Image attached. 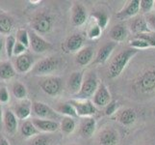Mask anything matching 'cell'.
I'll return each mask as SVG.
<instances>
[{
	"label": "cell",
	"instance_id": "cell-40",
	"mask_svg": "<svg viewBox=\"0 0 155 145\" xmlns=\"http://www.w3.org/2000/svg\"><path fill=\"white\" fill-rule=\"evenodd\" d=\"M10 101V94L6 87L0 88V104H7Z\"/></svg>",
	"mask_w": 155,
	"mask_h": 145
},
{
	"label": "cell",
	"instance_id": "cell-34",
	"mask_svg": "<svg viewBox=\"0 0 155 145\" xmlns=\"http://www.w3.org/2000/svg\"><path fill=\"white\" fill-rule=\"evenodd\" d=\"M92 17L94 18L95 23H97L102 30L107 27V24L109 22V18L105 13H101V12L94 13L92 15Z\"/></svg>",
	"mask_w": 155,
	"mask_h": 145
},
{
	"label": "cell",
	"instance_id": "cell-13",
	"mask_svg": "<svg viewBox=\"0 0 155 145\" xmlns=\"http://www.w3.org/2000/svg\"><path fill=\"white\" fill-rule=\"evenodd\" d=\"M97 129V122L94 117H83L80 122V135L84 138H90L94 136Z\"/></svg>",
	"mask_w": 155,
	"mask_h": 145
},
{
	"label": "cell",
	"instance_id": "cell-45",
	"mask_svg": "<svg viewBox=\"0 0 155 145\" xmlns=\"http://www.w3.org/2000/svg\"><path fill=\"white\" fill-rule=\"evenodd\" d=\"M3 47H4V41H3V39L1 38V37H0V52L2 51Z\"/></svg>",
	"mask_w": 155,
	"mask_h": 145
},
{
	"label": "cell",
	"instance_id": "cell-12",
	"mask_svg": "<svg viewBox=\"0 0 155 145\" xmlns=\"http://www.w3.org/2000/svg\"><path fill=\"white\" fill-rule=\"evenodd\" d=\"M140 12V0H131L128 2L124 9H121L116 17L120 20H124L126 19L134 18Z\"/></svg>",
	"mask_w": 155,
	"mask_h": 145
},
{
	"label": "cell",
	"instance_id": "cell-41",
	"mask_svg": "<svg viewBox=\"0 0 155 145\" xmlns=\"http://www.w3.org/2000/svg\"><path fill=\"white\" fill-rule=\"evenodd\" d=\"M146 20L148 28L151 31H155V13H149L146 16Z\"/></svg>",
	"mask_w": 155,
	"mask_h": 145
},
{
	"label": "cell",
	"instance_id": "cell-26",
	"mask_svg": "<svg viewBox=\"0 0 155 145\" xmlns=\"http://www.w3.org/2000/svg\"><path fill=\"white\" fill-rule=\"evenodd\" d=\"M15 74L17 71L15 66L10 61L0 62V79H11L15 76Z\"/></svg>",
	"mask_w": 155,
	"mask_h": 145
},
{
	"label": "cell",
	"instance_id": "cell-7",
	"mask_svg": "<svg viewBox=\"0 0 155 145\" xmlns=\"http://www.w3.org/2000/svg\"><path fill=\"white\" fill-rule=\"evenodd\" d=\"M40 87L48 96H57L62 91V79L58 77H46L41 80Z\"/></svg>",
	"mask_w": 155,
	"mask_h": 145
},
{
	"label": "cell",
	"instance_id": "cell-38",
	"mask_svg": "<svg viewBox=\"0 0 155 145\" xmlns=\"http://www.w3.org/2000/svg\"><path fill=\"white\" fill-rule=\"evenodd\" d=\"M49 138L45 135H38L32 139L31 145H49Z\"/></svg>",
	"mask_w": 155,
	"mask_h": 145
},
{
	"label": "cell",
	"instance_id": "cell-46",
	"mask_svg": "<svg viewBox=\"0 0 155 145\" xmlns=\"http://www.w3.org/2000/svg\"><path fill=\"white\" fill-rule=\"evenodd\" d=\"M154 9H155V0H154Z\"/></svg>",
	"mask_w": 155,
	"mask_h": 145
},
{
	"label": "cell",
	"instance_id": "cell-30",
	"mask_svg": "<svg viewBox=\"0 0 155 145\" xmlns=\"http://www.w3.org/2000/svg\"><path fill=\"white\" fill-rule=\"evenodd\" d=\"M14 27V21L12 18L7 15H0V33L1 34H10Z\"/></svg>",
	"mask_w": 155,
	"mask_h": 145
},
{
	"label": "cell",
	"instance_id": "cell-8",
	"mask_svg": "<svg viewBox=\"0 0 155 145\" xmlns=\"http://www.w3.org/2000/svg\"><path fill=\"white\" fill-rule=\"evenodd\" d=\"M74 109H75L78 117H93V115L95 114L97 109L95 105L91 100H76L72 99L69 101Z\"/></svg>",
	"mask_w": 155,
	"mask_h": 145
},
{
	"label": "cell",
	"instance_id": "cell-43",
	"mask_svg": "<svg viewBox=\"0 0 155 145\" xmlns=\"http://www.w3.org/2000/svg\"><path fill=\"white\" fill-rule=\"evenodd\" d=\"M0 145H10V142L8 141V139L1 135H0Z\"/></svg>",
	"mask_w": 155,
	"mask_h": 145
},
{
	"label": "cell",
	"instance_id": "cell-9",
	"mask_svg": "<svg viewBox=\"0 0 155 145\" xmlns=\"http://www.w3.org/2000/svg\"><path fill=\"white\" fill-rule=\"evenodd\" d=\"M111 101H112L111 94L108 88H107V86L103 82L99 83V86L97 90V92L94 93L93 97L94 105L100 107H106L111 103Z\"/></svg>",
	"mask_w": 155,
	"mask_h": 145
},
{
	"label": "cell",
	"instance_id": "cell-18",
	"mask_svg": "<svg viewBox=\"0 0 155 145\" xmlns=\"http://www.w3.org/2000/svg\"><path fill=\"white\" fill-rule=\"evenodd\" d=\"M84 80V74L83 72H73L71 77L68 78V91L71 92L73 96H75L79 93V91L81 90L82 84Z\"/></svg>",
	"mask_w": 155,
	"mask_h": 145
},
{
	"label": "cell",
	"instance_id": "cell-21",
	"mask_svg": "<svg viewBox=\"0 0 155 145\" xmlns=\"http://www.w3.org/2000/svg\"><path fill=\"white\" fill-rule=\"evenodd\" d=\"M32 105L33 104L27 99L20 101L18 104H17V105L15 106L14 113L18 117V120H25L31 115V112L33 110Z\"/></svg>",
	"mask_w": 155,
	"mask_h": 145
},
{
	"label": "cell",
	"instance_id": "cell-14",
	"mask_svg": "<svg viewBox=\"0 0 155 145\" xmlns=\"http://www.w3.org/2000/svg\"><path fill=\"white\" fill-rule=\"evenodd\" d=\"M87 11L82 4L75 3L71 9V21L73 25L82 26L87 21Z\"/></svg>",
	"mask_w": 155,
	"mask_h": 145
},
{
	"label": "cell",
	"instance_id": "cell-35",
	"mask_svg": "<svg viewBox=\"0 0 155 145\" xmlns=\"http://www.w3.org/2000/svg\"><path fill=\"white\" fill-rule=\"evenodd\" d=\"M17 43V39L13 35H8L6 40H5V50L8 57H12L14 55V48Z\"/></svg>",
	"mask_w": 155,
	"mask_h": 145
},
{
	"label": "cell",
	"instance_id": "cell-33",
	"mask_svg": "<svg viewBox=\"0 0 155 145\" xmlns=\"http://www.w3.org/2000/svg\"><path fill=\"white\" fill-rule=\"evenodd\" d=\"M15 39H17V41L18 43L22 44L27 48L30 47V37H29L28 31L26 29H23V28L18 29L17 31V36H15Z\"/></svg>",
	"mask_w": 155,
	"mask_h": 145
},
{
	"label": "cell",
	"instance_id": "cell-22",
	"mask_svg": "<svg viewBox=\"0 0 155 145\" xmlns=\"http://www.w3.org/2000/svg\"><path fill=\"white\" fill-rule=\"evenodd\" d=\"M130 30L135 36L151 33V30L148 28L147 20L143 17H138L136 19H133L130 23Z\"/></svg>",
	"mask_w": 155,
	"mask_h": 145
},
{
	"label": "cell",
	"instance_id": "cell-10",
	"mask_svg": "<svg viewBox=\"0 0 155 145\" xmlns=\"http://www.w3.org/2000/svg\"><path fill=\"white\" fill-rule=\"evenodd\" d=\"M30 37V47L36 53H44L51 48V45L45 41L41 35L37 34L36 32L31 31L29 33Z\"/></svg>",
	"mask_w": 155,
	"mask_h": 145
},
{
	"label": "cell",
	"instance_id": "cell-2",
	"mask_svg": "<svg viewBox=\"0 0 155 145\" xmlns=\"http://www.w3.org/2000/svg\"><path fill=\"white\" fill-rule=\"evenodd\" d=\"M98 86L99 81L97 74L94 72H91L84 77L81 90L74 97H75L76 100H90L91 98H93L94 93L97 92Z\"/></svg>",
	"mask_w": 155,
	"mask_h": 145
},
{
	"label": "cell",
	"instance_id": "cell-32",
	"mask_svg": "<svg viewBox=\"0 0 155 145\" xmlns=\"http://www.w3.org/2000/svg\"><path fill=\"white\" fill-rule=\"evenodd\" d=\"M129 47L135 48V50H147V48L151 47L143 37H142L141 35H137L132 40L129 41Z\"/></svg>",
	"mask_w": 155,
	"mask_h": 145
},
{
	"label": "cell",
	"instance_id": "cell-44",
	"mask_svg": "<svg viewBox=\"0 0 155 145\" xmlns=\"http://www.w3.org/2000/svg\"><path fill=\"white\" fill-rule=\"evenodd\" d=\"M3 117H4V112L2 109V105H0V123L3 122Z\"/></svg>",
	"mask_w": 155,
	"mask_h": 145
},
{
	"label": "cell",
	"instance_id": "cell-36",
	"mask_svg": "<svg viewBox=\"0 0 155 145\" xmlns=\"http://www.w3.org/2000/svg\"><path fill=\"white\" fill-rule=\"evenodd\" d=\"M154 8V0H140V11L149 14Z\"/></svg>",
	"mask_w": 155,
	"mask_h": 145
},
{
	"label": "cell",
	"instance_id": "cell-1",
	"mask_svg": "<svg viewBox=\"0 0 155 145\" xmlns=\"http://www.w3.org/2000/svg\"><path fill=\"white\" fill-rule=\"evenodd\" d=\"M138 50L135 48L128 47L125 50H121L112 59L110 65L107 71V77L111 79H115L117 77L120 76V74L124 72V70L126 68L127 64L129 63L131 58L134 57L137 54Z\"/></svg>",
	"mask_w": 155,
	"mask_h": 145
},
{
	"label": "cell",
	"instance_id": "cell-17",
	"mask_svg": "<svg viewBox=\"0 0 155 145\" xmlns=\"http://www.w3.org/2000/svg\"><path fill=\"white\" fill-rule=\"evenodd\" d=\"M31 121L33 122L35 127L42 133H54L60 129V124L56 121L40 119V118H33Z\"/></svg>",
	"mask_w": 155,
	"mask_h": 145
},
{
	"label": "cell",
	"instance_id": "cell-15",
	"mask_svg": "<svg viewBox=\"0 0 155 145\" xmlns=\"http://www.w3.org/2000/svg\"><path fill=\"white\" fill-rule=\"evenodd\" d=\"M18 117L15 116L14 111L7 109L4 111V117H3V124L5 127V131L7 133L11 136H14L18 131Z\"/></svg>",
	"mask_w": 155,
	"mask_h": 145
},
{
	"label": "cell",
	"instance_id": "cell-37",
	"mask_svg": "<svg viewBox=\"0 0 155 145\" xmlns=\"http://www.w3.org/2000/svg\"><path fill=\"white\" fill-rule=\"evenodd\" d=\"M101 32H102V29H101L99 26L95 23V24L91 26V27L88 29V37L92 40L97 39L100 37Z\"/></svg>",
	"mask_w": 155,
	"mask_h": 145
},
{
	"label": "cell",
	"instance_id": "cell-19",
	"mask_svg": "<svg viewBox=\"0 0 155 145\" xmlns=\"http://www.w3.org/2000/svg\"><path fill=\"white\" fill-rule=\"evenodd\" d=\"M84 38L81 34H72L68 37L64 45V48L68 52H78L83 48Z\"/></svg>",
	"mask_w": 155,
	"mask_h": 145
},
{
	"label": "cell",
	"instance_id": "cell-27",
	"mask_svg": "<svg viewBox=\"0 0 155 145\" xmlns=\"http://www.w3.org/2000/svg\"><path fill=\"white\" fill-rule=\"evenodd\" d=\"M20 133L21 136L25 138H30V137H35L36 136L40 135V131L35 127L32 121H25L22 123L20 128Z\"/></svg>",
	"mask_w": 155,
	"mask_h": 145
},
{
	"label": "cell",
	"instance_id": "cell-16",
	"mask_svg": "<svg viewBox=\"0 0 155 145\" xmlns=\"http://www.w3.org/2000/svg\"><path fill=\"white\" fill-rule=\"evenodd\" d=\"M116 47H117V43H115V42L107 43V44L101 47L97 53V56L94 58V65L104 64L105 62H107V60H108L109 57L111 56L112 52L114 51Z\"/></svg>",
	"mask_w": 155,
	"mask_h": 145
},
{
	"label": "cell",
	"instance_id": "cell-23",
	"mask_svg": "<svg viewBox=\"0 0 155 145\" xmlns=\"http://www.w3.org/2000/svg\"><path fill=\"white\" fill-rule=\"evenodd\" d=\"M98 140L100 145H117L119 142V136L114 129L106 128L99 133Z\"/></svg>",
	"mask_w": 155,
	"mask_h": 145
},
{
	"label": "cell",
	"instance_id": "cell-39",
	"mask_svg": "<svg viewBox=\"0 0 155 145\" xmlns=\"http://www.w3.org/2000/svg\"><path fill=\"white\" fill-rule=\"evenodd\" d=\"M26 50H27V47L17 41V43H15V48H14V55L17 56V57L20 56V55L24 54V53H26Z\"/></svg>",
	"mask_w": 155,
	"mask_h": 145
},
{
	"label": "cell",
	"instance_id": "cell-31",
	"mask_svg": "<svg viewBox=\"0 0 155 145\" xmlns=\"http://www.w3.org/2000/svg\"><path fill=\"white\" fill-rule=\"evenodd\" d=\"M12 91H13V95L17 100L22 101L25 100L26 97H27V89H26L24 84H22L19 81H15L13 84Z\"/></svg>",
	"mask_w": 155,
	"mask_h": 145
},
{
	"label": "cell",
	"instance_id": "cell-20",
	"mask_svg": "<svg viewBox=\"0 0 155 145\" xmlns=\"http://www.w3.org/2000/svg\"><path fill=\"white\" fill-rule=\"evenodd\" d=\"M94 50L92 46L89 47H83L81 50H79L76 53L75 56V62L77 65L84 67L87 66L89 64L93 61L94 59Z\"/></svg>",
	"mask_w": 155,
	"mask_h": 145
},
{
	"label": "cell",
	"instance_id": "cell-42",
	"mask_svg": "<svg viewBox=\"0 0 155 145\" xmlns=\"http://www.w3.org/2000/svg\"><path fill=\"white\" fill-rule=\"evenodd\" d=\"M117 110V102L116 101H111V103L105 107V114L111 116L114 114Z\"/></svg>",
	"mask_w": 155,
	"mask_h": 145
},
{
	"label": "cell",
	"instance_id": "cell-5",
	"mask_svg": "<svg viewBox=\"0 0 155 145\" xmlns=\"http://www.w3.org/2000/svg\"><path fill=\"white\" fill-rule=\"evenodd\" d=\"M32 109L37 118L40 119H46V120H52L56 121L57 120H62L63 117L58 113V112L51 109L49 105H47L45 103H41V102H34L32 105Z\"/></svg>",
	"mask_w": 155,
	"mask_h": 145
},
{
	"label": "cell",
	"instance_id": "cell-11",
	"mask_svg": "<svg viewBox=\"0 0 155 145\" xmlns=\"http://www.w3.org/2000/svg\"><path fill=\"white\" fill-rule=\"evenodd\" d=\"M15 69L19 74H25L31 72V70L34 67V59L33 56L29 53L18 56L15 60Z\"/></svg>",
	"mask_w": 155,
	"mask_h": 145
},
{
	"label": "cell",
	"instance_id": "cell-47",
	"mask_svg": "<svg viewBox=\"0 0 155 145\" xmlns=\"http://www.w3.org/2000/svg\"><path fill=\"white\" fill-rule=\"evenodd\" d=\"M71 145H77V144H71Z\"/></svg>",
	"mask_w": 155,
	"mask_h": 145
},
{
	"label": "cell",
	"instance_id": "cell-3",
	"mask_svg": "<svg viewBox=\"0 0 155 145\" xmlns=\"http://www.w3.org/2000/svg\"><path fill=\"white\" fill-rule=\"evenodd\" d=\"M31 28L37 34H46L50 32L53 26L52 18L46 13H39L35 15L31 19Z\"/></svg>",
	"mask_w": 155,
	"mask_h": 145
},
{
	"label": "cell",
	"instance_id": "cell-25",
	"mask_svg": "<svg viewBox=\"0 0 155 145\" xmlns=\"http://www.w3.org/2000/svg\"><path fill=\"white\" fill-rule=\"evenodd\" d=\"M127 37V30L124 24H116L110 30V38L112 42H124Z\"/></svg>",
	"mask_w": 155,
	"mask_h": 145
},
{
	"label": "cell",
	"instance_id": "cell-4",
	"mask_svg": "<svg viewBox=\"0 0 155 145\" xmlns=\"http://www.w3.org/2000/svg\"><path fill=\"white\" fill-rule=\"evenodd\" d=\"M59 68V60L55 56H49L36 63L31 70L32 74L36 76H46L55 72Z\"/></svg>",
	"mask_w": 155,
	"mask_h": 145
},
{
	"label": "cell",
	"instance_id": "cell-29",
	"mask_svg": "<svg viewBox=\"0 0 155 145\" xmlns=\"http://www.w3.org/2000/svg\"><path fill=\"white\" fill-rule=\"evenodd\" d=\"M76 127V122L72 117H63L60 123V130L62 131L63 133L65 135H71L73 131L75 130Z\"/></svg>",
	"mask_w": 155,
	"mask_h": 145
},
{
	"label": "cell",
	"instance_id": "cell-28",
	"mask_svg": "<svg viewBox=\"0 0 155 145\" xmlns=\"http://www.w3.org/2000/svg\"><path fill=\"white\" fill-rule=\"evenodd\" d=\"M55 110L58 112L60 115H65L67 117H72V118H77L78 114L74 109V106L68 102V103H63V104H59Z\"/></svg>",
	"mask_w": 155,
	"mask_h": 145
},
{
	"label": "cell",
	"instance_id": "cell-24",
	"mask_svg": "<svg viewBox=\"0 0 155 145\" xmlns=\"http://www.w3.org/2000/svg\"><path fill=\"white\" fill-rule=\"evenodd\" d=\"M117 119L124 126H130L133 123H135L137 119V113L132 109H124L119 112Z\"/></svg>",
	"mask_w": 155,
	"mask_h": 145
},
{
	"label": "cell",
	"instance_id": "cell-6",
	"mask_svg": "<svg viewBox=\"0 0 155 145\" xmlns=\"http://www.w3.org/2000/svg\"><path fill=\"white\" fill-rule=\"evenodd\" d=\"M136 87L141 93H150L155 90V70H147L136 80Z\"/></svg>",
	"mask_w": 155,
	"mask_h": 145
}]
</instances>
